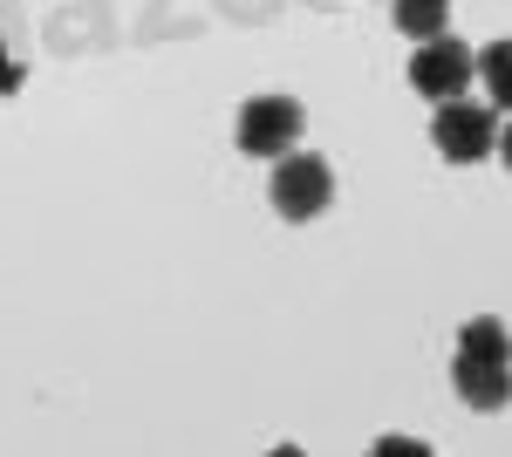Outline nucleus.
I'll return each mask as SVG.
<instances>
[{
	"label": "nucleus",
	"instance_id": "obj_1",
	"mask_svg": "<svg viewBox=\"0 0 512 457\" xmlns=\"http://www.w3.org/2000/svg\"><path fill=\"white\" fill-rule=\"evenodd\" d=\"M267 198H274V212L287 219V226H308V219H321V212L335 205V171H328V157H315V151L274 157Z\"/></svg>",
	"mask_w": 512,
	"mask_h": 457
},
{
	"label": "nucleus",
	"instance_id": "obj_2",
	"mask_svg": "<svg viewBox=\"0 0 512 457\" xmlns=\"http://www.w3.org/2000/svg\"><path fill=\"white\" fill-rule=\"evenodd\" d=\"M301 130H308V110L294 96H253V103H239L233 144L246 157H260V164H274V157H287L301 144Z\"/></svg>",
	"mask_w": 512,
	"mask_h": 457
},
{
	"label": "nucleus",
	"instance_id": "obj_3",
	"mask_svg": "<svg viewBox=\"0 0 512 457\" xmlns=\"http://www.w3.org/2000/svg\"><path fill=\"white\" fill-rule=\"evenodd\" d=\"M472 48L465 41H451V35H437V41H417V55H410V89L424 96V103H458L465 89H472Z\"/></svg>",
	"mask_w": 512,
	"mask_h": 457
},
{
	"label": "nucleus",
	"instance_id": "obj_4",
	"mask_svg": "<svg viewBox=\"0 0 512 457\" xmlns=\"http://www.w3.org/2000/svg\"><path fill=\"white\" fill-rule=\"evenodd\" d=\"M431 144H437V157H451V164H485L492 144H499V116L465 103V96H458V103H437Z\"/></svg>",
	"mask_w": 512,
	"mask_h": 457
},
{
	"label": "nucleus",
	"instance_id": "obj_5",
	"mask_svg": "<svg viewBox=\"0 0 512 457\" xmlns=\"http://www.w3.org/2000/svg\"><path fill=\"white\" fill-rule=\"evenodd\" d=\"M451 382H458L465 410H478V417L506 410V355H478V348H458V362H451Z\"/></svg>",
	"mask_w": 512,
	"mask_h": 457
},
{
	"label": "nucleus",
	"instance_id": "obj_6",
	"mask_svg": "<svg viewBox=\"0 0 512 457\" xmlns=\"http://www.w3.org/2000/svg\"><path fill=\"white\" fill-rule=\"evenodd\" d=\"M28 82V28H21V7L0 0V96H14Z\"/></svg>",
	"mask_w": 512,
	"mask_h": 457
},
{
	"label": "nucleus",
	"instance_id": "obj_7",
	"mask_svg": "<svg viewBox=\"0 0 512 457\" xmlns=\"http://www.w3.org/2000/svg\"><path fill=\"white\" fill-rule=\"evenodd\" d=\"M396 28L410 41H437L451 28V0H396Z\"/></svg>",
	"mask_w": 512,
	"mask_h": 457
},
{
	"label": "nucleus",
	"instance_id": "obj_8",
	"mask_svg": "<svg viewBox=\"0 0 512 457\" xmlns=\"http://www.w3.org/2000/svg\"><path fill=\"white\" fill-rule=\"evenodd\" d=\"M472 69L492 82V110H506L512 103V41H492L485 55H472Z\"/></svg>",
	"mask_w": 512,
	"mask_h": 457
},
{
	"label": "nucleus",
	"instance_id": "obj_9",
	"mask_svg": "<svg viewBox=\"0 0 512 457\" xmlns=\"http://www.w3.org/2000/svg\"><path fill=\"white\" fill-rule=\"evenodd\" d=\"M458 348H478V355H506V328H499L492 314H478V321H465V328H458Z\"/></svg>",
	"mask_w": 512,
	"mask_h": 457
},
{
	"label": "nucleus",
	"instance_id": "obj_10",
	"mask_svg": "<svg viewBox=\"0 0 512 457\" xmlns=\"http://www.w3.org/2000/svg\"><path fill=\"white\" fill-rule=\"evenodd\" d=\"M376 457H424V444H410V437H383Z\"/></svg>",
	"mask_w": 512,
	"mask_h": 457
}]
</instances>
